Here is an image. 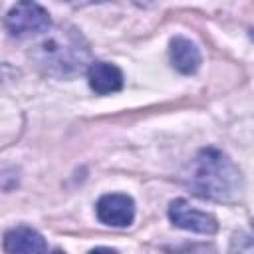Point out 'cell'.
Returning a JSON list of instances; mask_svg holds the SVG:
<instances>
[{"label": "cell", "instance_id": "obj_2", "mask_svg": "<svg viewBox=\"0 0 254 254\" xmlns=\"http://www.w3.org/2000/svg\"><path fill=\"white\" fill-rule=\"evenodd\" d=\"M34 62L52 75H73L89 62V46L85 38L71 26L50 32L34 50Z\"/></svg>", "mask_w": 254, "mask_h": 254}, {"label": "cell", "instance_id": "obj_9", "mask_svg": "<svg viewBox=\"0 0 254 254\" xmlns=\"http://www.w3.org/2000/svg\"><path fill=\"white\" fill-rule=\"evenodd\" d=\"M234 238H244V240H250V244H246L242 250H254V222H252L250 232H240V234H236Z\"/></svg>", "mask_w": 254, "mask_h": 254}, {"label": "cell", "instance_id": "obj_10", "mask_svg": "<svg viewBox=\"0 0 254 254\" xmlns=\"http://www.w3.org/2000/svg\"><path fill=\"white\" fill-rule=\"evenodd\" d=\"M73 6H85V4H95V2H107V0H67Z\"/></svg>", "mask_w": 254, "mask_h": 254}, {"label": "cell", "instance_id": "obj_1", "mask_svg": "<svg viewBox=\"0 0 254 254\" xmlns=\"http://www.w3.org/2000/svg\"><path fill=\"white\" fill-rule=\"evenodd\" d=\"M189 187L194 194L216 202H236L242 196L244 181L240 169L214 147H204L190 163Z\"/></svg>", "mask_w": 254, "mask_h": 254}, {"label": "cell", "instance_id": "obj_7", "mask_svg": "<svg viewBox=\"0 0 254 254\" xmlns=\"http://www.w3.org/2000/svg\"><path fill=\"white\" fill-rule=\"evenodd\" d=\"M4 250L6 252H20V254H36V252H46L48 244L42 238L40 232L28 226H16L10 228L4 234Z\"/></svg>", "mask_w": 254, "mask_h": 254}, {"label": "cell", "instance_id": "obj_8", "mask_svg": "<svg viewBox=\"0 0 254 254\" xmlns=\"http://www.w3.org/2000/svg\"><path fill=\"white\" fill-rule=\"evenodd\" d=\"M169 56H171L173 67H175L177 71L185 73V75L194 73V71L200 67V62H202L198 48H196L190 40H187V38H183V36H177V38L171 40Z\"/></svg>", "mask_w": 254, "mask_h": 254}, {"label": "cell", "instance_id": "obj_3", "mask_svg": "<svg viewBox=\"0 0 254 254\" xmlns=\"http://www.w3.org/2000/svg\"><path fill=\"white\" fill-rule=\"evenodd\" d=\"M4 26L14 38H28L34 34H44L52 28V20L46 8L34 0H18L6 14Z\"/></svg>", "mask_w": 254, "mask_h": 254}, {"label": "cell", "instance_id": "obj_6", "mask_svg": "<svg viewBox=\"0 0 254 254\" xmlns=\"http://www.w3.org/2000/svg\"><path fill=\"white\" fill-rule=\"evenodd\" d=\"M87 81L95 93L107 95V93H115L123 87V73L113 64L91 62L87 67Z\"/></svg>", "mask_w": 254, "mask_h": 254}, {"label": "cell", "instance_id": "obj_4", "mask_svg": "<svg viewBox=\"0 0 254 254\" xmlns=\"http://www.w3.org/2000/svg\"><path fill=\"white\" fill-rule=\"evenodd\" d=\"M169 218L173 220L175 226L190 230V232H198V234H214L218 228V222L212 214L194 208L185 198H177L171 202Z\"/></svg>", "mask_w": 254, "mask_h": 254}, {"label": "cell", "instance_id": "obj_11", "mask_svg": "<svg viewBox=\"0 0 254 254\" xmlns=\"http://www.w3.org/2000/svg\"><path fill=\"white\" fill-rule=\"evenodd\" d=\"M153 2H155V0H135V4H137V6H145V8H147V6H151Z\"/></svg>", "mask_w": 254, "mask_h": 254}, {"label": "cell", "instance_id": "obj_5", "mask_svg": "<svg viewBox=\"0 0 254 254\" xmlns=\"http://www.w3.org/2000/svg\"><path fill=\"white\" fill-rule=\"evenodd\" d=\"M95 212L103 224L123 228V226H129L135 218V202L127 194L111 192V194H103L97 200Z\"/></svg>", "mask_w": 254, "mask_h": 254}]
</instances>
